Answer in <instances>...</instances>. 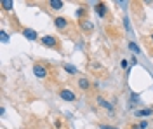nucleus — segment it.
<instances>
[{"instance_id":"9","label":"nucleus","mask_w":153,"mask_h":129,"mask_svg":"<svg viewBox=\"0 0 153 129\" xmlns=\"http://www.w3.org/2000/svg\"><path fill=\"white\" fill-rule=\"evenodd\" d=\"M49 7H51V9H61V7H63V2H61V0H51V2H49Z\"/></svg>"},{"instance_id":"16","label":"nucleus","mask_w":153,"mask_h":129,"mask_svg":"<svg viewBox=\"0 0 153 129\" xmlns=\"http://www.w3.org/2000/svg\"><path fill=\"white\" fill-rule=\"evenodd\" d=\"M7 40H9L7 33H5V31H2V42H7Z\"/></svg>"},{"instance_id":"15","label":"nucleus","mask_w":153,"mask_h":129,"mask_svg":"<svg viewBox=\"0 0 153 129\" xmlns=\"http://www.w3.org/2000/svg\"><path fill=\"white\" fill-rule=\"evenodd\" d=\"M120 66H122V68H129V61H127V60H122V61H120Z\"/></svg>"},{"instance_id":"6","label":"nucleus","mask_w":153,"mask_h":129,"mask_svg":"<svg viewBox=\"0 0 153 129\" xmlns=\"http://www.w3.org/2000/svg\"><path fill=\"white\" fill-rule=\"evenodd\" d=\"M54 25H56L59 30H65L68 26V21L65 19V18H56V19H54Z\"/></svg>"},{"instance_id":"7","label":"nucleus","mask_w":153,"mask_h":129,"mask_svg":"<svg viewBox=\"0 0 153 129\" xmlns=\"http://www.w3.org/2000/svg\"><path fill=\"white\" fill-rule=\"evenodd\" d=\"M96 101H97V103H99V105H101L103 108H106V110H111V105H110V103H108V101H106L105 98H101V96H97V98H96Z\"/></svg>"},{"instance_id":"3","label":"nucleus","mask_w":153,"mask_h":129,"mask_svg":"<svg viewBox=\"0 0 153 129\" xmlns=\"http://www.w3.org/2000/svg\"><path fill=\"white\" fill-rule=\"evenodd\" d=\"M59 96L65 99V101H75V94L70 89H59Z\"/></svg>"},{"instance_id":"19","label":"nucleus","mask_w":153,"mask_h":129,"mask_svg":"<svg viewBox=\"0 0 153 129\" xmlns=\"http://www.w3.org/2000/svg\"><path fill=\"white\" fill-rule=\"evenodd\" d=\"M132 129H141V128H139V126H132Z\"/></svg>"},{"instance_id":"12","label":"nucleus","mask_w":153,"mask_h":129,"mask_svg":"<svg viewBox=\"0 0 153 129\" xmlns=\"http://www.w3.org/2000/svg\"><path fill=\"white\" fill-rule=\"evenodd\" d=\"M129 49L132 51V52H137V54L141 52V49L137 47V44H134V42H131V44H129Z\"/></svg>"},{"instance_id":"2","label":"nucleus","mask_w":153,"mask_h":129,"mask_svg":"<svg viewBox=\"0 0 153 129\" xmlns=\"http://www.w3.org/2000/svg\"><path fill=\"white\" fill-rule=\"evenodd\" d=\"M42 44L47 45V47H56L57 40H56V37H52V35H44V37H42Z\"/></svg>"},{"instance_id":"13","label":"nucleus","mask_w":153,"mask_h":129,"mask_svg":"<svg viewBox=\"0 0 153 129\" xmlns=\"http://www.w3.org/2000/svg\"><path fill=\"white\" fill-rule=\"evenodd\" d=\"M65 70L70 72V73H76V68L75 66H71V65H65Z\"/></svg>"},{"instance_id":"18","label":"nucleus","mask_w":153,"mask_h":129,"mask_svg":"<svg viewBox=\"0 0 153 129\" xmlns=\"http://www.w3.org/2000/svg\"><path fill=\"white\" fill-rule=\"evenodd\" d=\"M101 129H118V128H113V126H105V124H103V126H101Z\"/></svg>"},{"instance_id":"14","label":"nucleus","mask_w":153,"mask_h":129,"mask_svg":"<svg viewBox=\"0 0 153 129\" xmlns=\"http://www.w3.org/2000/svg\"><path fill=\"white\" fill-rule=\"evenodd\" d=\"M82 26H84L85 30H92V23H89V21H84V23H82Z\"/></svg>"},{"instance_id":"1","label":"nucleus","mask_w":153,"mask_h":129,"mask_svg":"<svg viewBox=\"0 0 153 129\" xmlns=\"http://www.w3.org/2000/svg\"><path fill=\"white\" fill-rule=\"evenodd\" d=\"M33 73H35V77H38V79H45L47 77V70H45V66H42V65H33Z\"/></svg>"},{"instance_id":"20","label":"nucleus","mask_w":153,"mask_h":129,"mask_svg":"<svg viewBox=\"0 0 153 129\" xmlns=\"http://www.w3.org/2000/svg\"><path fill=\"white\" fill-rule=\"evenodd\" d=\"M152 40H153V33H152Z\"/></svg>"},{"instance_id":"10","label":"nucleus","mask_w":153,"mask_h":129,"mask_svg":"<svg viewBox=\"0 0 153 129\" xmlns=\"http://www.w3.org/2000/svg\"><path fill=\"white\" fill-rule=\"evenodd\" d=\"M152 115V110L146 108V110H136V117H148Z\"/></svg>"},{"instance_id":"17","label":"nucleus","mask_w":153,"mask_h":129,"mask_svg":"<svg viewBox=\"0 0 153 129\" xmlns=\"http://www.w3.org/2000/svg\"><path fill=\"white\" fill-rule=\"evenodd\" d=\"M139 128H141V129H146V128H148V122H146V120H143V122L139 124Z\"/></svg>"},{"instance_id":"11","label":"nucleus","mask_w":153,"mask_h":129,"mask_svg":"<svg viewBox=\"0 0 153 129\" xmlns=\"http://www.w3.org/2000/svg\"><path fill=\"white\" fill-rule=\"evenodd\" d=\"M78 87H80V89H84V91H87V89H89V80H87L85 77H82V79L78 80Z\"/></svg>"},{"instance_id":"5","label":"nucleus","mask_w":153,"mask_h":129,"mask_svg":"<svg viewBox=\"0 0 153 129\" xmlns=\"http://www.w3.org/2000/svg\"><path fill=\"white\" fill-rule=\"evenodd\" d=\"M23 35L28 40H37V31L31 30V28H25V30H23Z\"/></svg>"},{"instance_id":"4","label":"nucleus","mask_w":153,"mask_h":129,"mask_svg":"<svg viewBox=\"0 0 153 129\" xmlns=\"http://www.w3.org/2000/svg\"><path fill=\"white\" fill-rule=\"evenodd\" d=\"M96 12H97V16H99V18H105V16H106V5L103 4V2L96 4Z\"/></svg>"},{"instance_id":"8","label":"nucleus","mask_w":153,"mask_h":129,"mask_svg":"<svg viewBox=\"0 0 153 129\" xmlns=\"http://www.w3.org/2000/svg\"><path fill=\"white\" fill-rule=\"evenodd\" d=\"M0 5L4 7V10H12V7H14L12 0H2V2H0Z\"/></svg>"}]
</instances>
